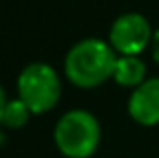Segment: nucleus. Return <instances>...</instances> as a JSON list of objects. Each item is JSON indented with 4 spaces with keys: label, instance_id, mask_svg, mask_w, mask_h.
<instances>
[{
    "label": "nucleus",
    "instance_id": "1",
    "mask_svg": "<svg viewBox=\"0 0 159 158\" xmlns=\"http://www.w3.org/2000/svg\"><path fill=\"white\" fill-rule=\"evenodd\" d=\"M117 57L119 55H115V49L107 41L95 37L83 39L66 53L65 75L73 85L81 89H93L113 77Z\"/></svg>",
    "mask_w": 159,
    "mask_h": 158
},
{
    "label": "nucleus",
    "instance_id": "2",
    "mask_svg": "<svg viewBox=\"0 0 159 158\" xmlns=\"http://www.w3.org/2000/svg\"><path fill=\"white\" fill-rule=\"evenodd\" d=\"M52 138L65 158H91L101 144V124L89 110H69L58 118Z\"/></svg>",
    "mask_w": 159,
    "mask_h": 158
},
{
    "label": "nucleus",
    "instance_id": "3",
    "mask_svg": "<svg viewBox=\"0 0 159 158\" xmlns=\"http://www.w3.org/2000/svg\"><path fill=\"white\" fill-rule=\"evenodd\" d=\"M18 97L28 106L34 116L51 111L61 99V77L48 63H28L16 79Z\"/></svg>",
    "mask_w": 159,
    "mask_h": 158
},
{
    "label": "nucleus",
    "instance_id": "4",
    "mask_svg": "<svg viewBox=\"0 0 159 158\" xmlns=\"http://www.w3.org/2000/svg\"><path fill=\"white\" fill-rule=\"evenodd\" d=\"M153 31L149 20L139 12H125L117 16L109 28V45L119 55L139 57L151 45Z\"/></svg>",
    "mask_w": 159,
    "mask_h": 158
},
{
    "label": "nucleus",
    "instance_id": "5",
    "mask_svg": "<svg viewBox=\"0 0 159 158\" xmlns=\"http://www.w3.org/2000/svg\"><path fill=\"white\" fill-rule=\"evenodd\" d=\"M127 111L133 122L139 126H157L159 124V77H149L139 87L131 91L127 101Z\"/></svg>",
    "mask_w": 159,
    "mask_h": 158
},
{
    "label": "nucleus",
    "instance_id": "6",
    "mask_svg": "<svg viewBox=\"0 0 159 158\" xmlns=\"http://www.w3.org/2000/svg\"><path fill=\"white\" fill-rule=\"evenodd\" d=\"M113 79L119 83L121 87H139L145 81V63L139 57L133 55H119L117 57L115 69H113Z\"/></svg>",
    "mask_w": 159,
    "mask_h": 158
},
{
    "label": "nucleus",
    "instance_id": "7",
    "mask_svg": "<svg viewBox=\"0 0 159 158\" xmlns=\"http://www.w3.org/2000/svg\"><path fill=\"white\" fill-rule=\"evenodd\" d=\"M32 111L28 110V106L20 97L8 99L6 107H4V116H2V126H6L8 130H18V128L26 126Z\"/></svg>",
    "mask_w": 159,
    "mask_h": 158
},
{
    "label": "nucleus",
    "instance_id": "8",
    "mask_svg": "<svg viewBox=\"0 0 159 158\" xmlns=\"http://www.w3.org/2000/svg\"><path fill=\"white\" fill-rule=\"evenodd\" d=\"M151 57L155 63H159V28L157 31H153V39H151Z\"/></svg>",
    "mask_w": 159,
    "mask_h": 158
},
{
    "label": "nucleus",
    "instance_id": "9",
    "mask_svg": "<svg viewBox=\"0 0 159 158\" xmlns=\"http://www.w3.org/2000/svg\"><path fill=\"white\" fill-rule=\"evenodd\" d=\"M8 99H6V93H4L2 85H0V126H2V116H4V107H6Z\"/></svg>",
    "mask_w": 159,
    "mask_h": 158
},
{
    "label": "nucleus",
    "instance_id": "10",
    "mask_svg": "<svg viewBox=\"0 0 159 158\" xmlns=\"http://www.w3.org/2000/svg\"><path fill=\"white\" fill-rule=\"evenodd\" d=\"M0 144H4V134L0 132Z\"/></svg>",
    "mask_w": 159,
    "mask_h": 158
}]
</instances>
